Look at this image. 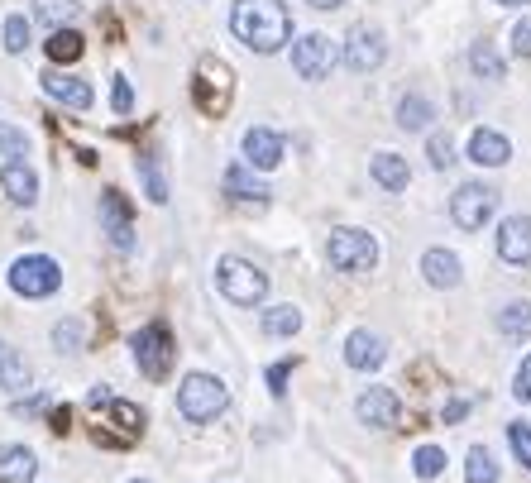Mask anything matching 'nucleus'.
<instances>
[{
  "label": "nucleus",
  "mask_w": 531,
  "mask_h": 483,
  "mask_svg": "<svg viewBox=\"0 0 531 483\" xmlns=\"http://www.w3.org/2000/svg\"><path fill=\"white\" fill-rule=\"evenodd\" d=\"M426 158H431V168H450V163H455V144H450V134H431Z\"/></svg>",
  "instance_id": "37"
},
{
  "label": "nucleus",
  "mask_w": 531,
  "mask_h": 483,
  "mask_svg": "<svg viewBox=\"0 0 531 483\" xmlns=\"http://www.w3.org/2000/svg\"><path fill=\"white\" fill-rule=\"evenodd\" d=\"M53 345H58L63 354L82 350V321H72V316H67V321H58V326H53Z\"/></svg>",
  "instance_id": "35"
},
{
  "label": "nucleus",
  "mask_w": 531,
  "mask_h": 483,
  "mask_svg": "<svg viewBox=\"0 0 531 483\" xmlns=\"http://www.w3.org/2000/svg\"><path fill=\"white\" fill-rule=\"evenodd\" d=\"M288 374H292V359H278V364L268 369V393H273V397L288 393Z\"/></svg>",
  "instance_id": "39"
},
{
  "label": "nucleus",
  "mask_w": 531,
  "mask_h": 483,
  "mask_svg": "<svg viewBox=\"0 0 531 483\" xmlns=\"http://www.w3.org/2000/svg\"><path fill=\"white\" fill-rule=\"evenodd\" d=\"M0 388H10V393L29 388V364H24V354L15 350V345H5V340H0Z\"/></svg>",
  "instance_id": "23"
},
{
  "label": "nucleus",
  "mask_w": 531,
  "mask_h": 483,
  "mask_svg": "<svg viewBox=\"0 0 531 483\" xmlns=\"http://www.w3.org/2000/svg\"><path fill=\"white\" fill-rule=\"evenodd\" d=\"M34 474H39L34 450H24V445H5L0 450V483H29Z\"/></svg>",
  "instance_id": "20"
},
{
  "label": "nucleus",
  "mask_w": 531,
  "mask_h": 483,
  "mask_svg": "<svg viewBox=\"0 0 531 483\" xmlns=\"http://www.w3.org/2000/svg\"><path fill=\"white\" fill-rule=\"evenodd\" d=\"M24 154H29L24 130H15V125H5V120H0V158H5V163H20Z\"/></svg>",
  "instance_id": "34"
},
{
  "label": "nucleus",
  "mask_w": 531,
  "mask_h": 483,
  "mask_svg": "<svg viewBox=\"0 0 531 483\" xmlns=\"http://www.w3.org/2000/svg\"><path fill=\"white\" fill-rule=\"evenodd\" d=\"M369 173L383 192H407V182H412V168H407V158L402 154H388V149H378L374 163H369Z\"/></svg>",
  "instance_id": "19"
},
{
  "label": "nucleus",
  "mask_w": 531,
  "mask_h": 483,
  "mask_svg": "<svg viewBox=\"0 0 531 483\" xmlns=\"http://www.w3.org/2000/svg\"><path fill=\"white\" fill-rule=\"evenodd\" d=\"M0 192L15 201V206H34L39 201V173L29 163H5L0 168Z\"/></svg>",
  "instance_id": "15"
},
{
  "label": "nucleus",
  "mask_w": 531,
  "mask_h": 483,
  "mask_svg": "<svg viewBox=\"0 0 531 483\" xmlns=\"http://www.w3.org/2000/svg\"><path fill=\"white\" fill-rule=\"evenodd\" d=\"M311 10H335V5H345V0H307Z\"/></svg>",
  "instance_id": "44"
},
{
  "label": "nucleus",
  "mask_w": 531,
  "mask_h": 483,
  "mask_svg": "<svg viewBox=\"0 0 531 483\" xmlns=\"http://www.w3.org/2000/svg\"><path fill=\"white\" fill-rule=\"evenodd\" d=\"M421 278L431 287H441V292L460 287V278H465L460 254H450V249H426V254H421Z\"/></svg>",
  "instance_id": "14"
},
{
  "label": "nucleus",
  "mask_w": 531,
  "mask_h": 483,
  "mask_svg": "<svg viewBox=\"0 0 531 483\" xmlns=\"http://www.w3.org/2000/svg\"><path fill=\"white\" fill-rule=\"evenodd\" d=\"M326 259H331L340 273H369L378 264V240L359 225H340L326 240Z\"/></svg>",
  "instance_id": "4"
},
{
  "label": "nucleus",
  "mask_w": 531,
  "mask_h": 483,
  "mask_svg": "<svg viewBox=\"0 0 531 483\" xmlns=\"http://www.w3.org/2000/svg\"><path fill=\"white\" fill-rule=\"evenodd\" d=\"M230 29L244 48L254 53H278L292 39V10L283 0H235L230 5Z\"/></svg>",
  "instance_id": "1"
},
{
  "label": "nucleus",
  "mask_w": 531,
  "mask_h": 483,
  "mask_svg": "<svg viewBox=\"0 0 531 483\" xmlns=\"http://www.w3.org/2000/svg\"><path fill=\"white\" fill-rule=\"evenodd\" d=\"M498 259L512 268L531 264V216H508L498 225Z\"/></svg>",
  "instance_id": "13"
},
{
  "label": "nucleus",
  "mask_w": 531,
  "mask_h": 483,
  "mask_svg": "<svg viewBox=\"0 0 531 483\" xmlns=\"http://www.w3.org/2000/svg\"><path fill=\"white\" fill-rule=\"evenodd\" d=\"M44 91L53 96V101H63V106L72 110H91V101H96V91L82 82V77H67V72H44Z\"/></svg>",
  "instance_id": "17"
},
{
  "label": "nucleus",
  "mask_w": 531,
  "mask_h": 483,
  "mask_svg": "<svg viewBox=\"0 0 531 483\" xmlns=\"http://www.w3.org/2000/svg\"><path fill=\"white\" fill-rule=\"evenodd\" d=\"M34 15H39L48 29H72V20H77V0H34Z\"/></svg>",
  "instance_id": "29"
},
{
  "label": "nucleus",
  "mask_w": 531,
  "mask_h": 483,
  "mask_svg": "<svg viewBox=\"0 0 531 483\" xmlns=\"http://www.w3.org/2000/svg\"><path fill=\"white\" fill-rule=\"evenodd\" d=\"M465 479L469 483H498V460H493L488 445H474L465 455Z\"/></svg>",
  "instance_id": "27"
},
{
  "label": "nucleus",
  "mask_w": 531,
  "mask_h": 483,
  "mask_svg": "<svg viewBox=\"0 0 531 483\" xmlns=\"http://www.w3.org/2000/svg\"><path fill=\"white\" fill-rule=\"evenodd\" d=\"M139 173H144V192H149V201L163 206V201H168V182H163V173H158V158L144 154L139 158Z\"/></svg>",
  "instance_id": "32"
},
{
  "label": "nucleus",
  "mask_w": 531,
  "mask_h": 483,
  "mask_svg": "<svg viewBox=\"0 0 531 483\" xmlns=\"http://www.w3.org/2000/svg\"><path fill=\"white\" fill-rule=\"evenodd\" d=\"M87 402H91V407H111V402H115V393L106 388V383H101V388H91V393H87Z\"/></svg>",
  "instance_id": "42"
},
{
  "label": "nucleus",
  "mask_w": 531,
  "mask_h": 483,
  "mask_svg": "<svg viewBox=\"0 0 531 483\" xmlns=\"http://www.w3.org/2000/svg\"><path fill=\"white\" fill-rule=\"evenodd\" d=\"M508 445H512V455L531 469V421H512V426H508Z\"/></svg>",
  "instance_id": "36"
},
{
  "label": "nucleus",
  "mask_w": 531,
  "mask_h": 483,
  "mask_svg": "<svg viewBox=\"0 0 531 483\" xmlns=\"http://www.w3.org/2000/svg\"><path fill=\"white\" fill-rule=\"evenodd\" d=\"M498 5H527V0H498Z\"/></svg>",
  "instance_id": "45"
},
{
  "label": "nucleus",
  "mask_w": 531,
  "mask_h": 483,
  "mask_svg": "<svg viewBox=\"0 0 531 483\" xmlns=\"http://www.w3.org/2000/svg\"><path fill=\"white\" fill-rule=\"evenodd\" d=\"M498 330L508 340H531V302H508L498 311Z\"/></svg>",
  "instance_id": "24"
},
{
  "label": "nucleus",
  "mask_w": 531,
  "mask_h": 483,
  "mask_svg": "<svg viewBox=\"0 0 531 483\" xmlns=\"http://www.w3.org/2000/svg\"><path fill=\"white\" fill-rule=\"evenodd\" d=\"M465 412H469V402H465V397H455V402L445 407V421H460V417H465Z\"/></svg>",
  "instance_id": "43"
},
{
  "label": "nucleus",
  "mask_w": 531,
  "mask_h": 483,
  "mask_svg": "<svg viewBox=\"0 0 531 483\" xmlns=\"http://www.w3.org/2000/svg\"><path fill=\"white\" fill-rule=\"evenodd\" d=\"M111 421H115V436L106 440V445H130V440L144 436V412H139L134 402H120V397H115V402H111Z\"/></svg>",
  "instance_id": "21"
},
{
  "label": "nucleus",
  "mask_w": 531,
  "mask_h": 483,
  "mask_svg": "<svg viewBox=\"0 0 531 483\" xmlns=\"http://www.w3.org/2000/svg\"><path fill=\"white\" fill-rule=\"evenodd\" d=\"M498 211V192L484 187V182H465V187H455V197H450V220L460 225V230H484L488 220Z\"/></svg>",
  "instance_id": "7"
},
{
  "label": "nucleus",
  "mask_w": 531,
  "mask_h": 483,
  "mask_svg": "<svg viewBox=\"0 0 531 483\" xmlns=\"http://www.w3.org/2000/svg\"><path fill=\"white\" fill-rule=\"evenodd\" d=\"M340 58H345L354 72H374V67L388 58V44H383V34H378V29L359 24L350 39H345V53H340Z\"/></svg>",
  "instance_id": "12"
},
{
  "label": "nucleus",
  "mask_w": 531,
  "mask_h": 483,
  "mask_svg": "<svg viewBox=\"0 0 531 483\" xmlns=\"http://www.w3.org/2000/svg\"><path fill=\"white\" fill-rule=\"evenodd\" d=\"M512 397L517 402H531V354L517 364V378H512Z\"/></svg>",
  "instance_id": "40"
},
{
  "label": "nucleus",
  "mask_w": 531,
  "mask_h": 483,
  "mask_svg": "<svg viewBox=\"0 0 531 483\" xmlns=\"http://www.w3.org/2000/svg\"><path fill=\"white\" fill-rule=\"evenodd\" d=\"M5 53H24V48L34 44V29H29V20L24 15H5Z\"/></svg>",
  "instance_id": "31"
},
{
  "label": "nucleus",
  "mask_w": 531,
  "mask_h": 483,
  "mask_svg": "<svg viewBox=\"0 0 531 483\" xmlns=\"http://www.w3.org/2000/svg\"><path fill=\"white\" fill-rule=\"evenodd\" d=\"M101 230H106L111 249H120V254L134 249V216H130V201L120 197V192L101 197Z\"/></svg>",
  "instance_id": "9"
},
{
  "label": "nucleus",
  "mask_w": 531,
  "mask_h": 483,
  "mask_svg": "<svg viewBox=\"0 0 531 483\" xmlns=\"http://www.w3.org/2000/svg\"><path fill=\"white\" fill-rule=\"evenodd\" d=\"M230 407V388H225L221 378L211 374H187L182 378V388H177V412L187 421H197V426H206V421H216Z\"/></svg>",
  "instance_id": "2"
},
{
  "label": "nucleus",
  "mask_w": 531,
  "mask_h": 483,
  "mask_svg": "<svg viewBox=\"0 0 531 483\" xmlns=\"http://www.w3.org/2000/svg\"><path fill=\"white\" fill-rule=\"evenodd\" d=\"M335 63H340V48H335V39H326V34H302V39L292 44V72L307 77V82L331 77Z\"/></svg>",
  "instance_id": "8"
},
{
  "label": "nucleus",
  "mask_w": 531,
  "mask_h": 483,
  "mask_svg": "<svg viewBox=\"0 0 531 483\" xmlns=\"http://www.w3.org/2000/svg\"><path fill=\"white\" fill-rule=\"evenodd\" d=\"M10 287L20 297H29V302L53 297L63 287V268H58V259H48V254H24V259L10 264Z\"/></svg>",
  "instance_id": "6"
},
{
  "label": "nucleus",
  "mask_w": 531,
  "mask_h": 483,
  "mask_svg": "<svg viewBox=\"0 0 531 483\" xmlns=\"http://www.w3.org/2000/svg\"><path fill=\"white\" fill-rule=\"evenodd\" d=\"M216 287H221L225 302H235V307H259V302L268 297V273L264 268H254L249 259L225 254L221 264H216Z\"/></svg>",
  "instance_id": "3"
},
{
  "label": "nucleus",
  "mask_w": 531,
  "mask_h": 483,
  "mask_svg": "<svg viewBox=\"0 0 531 483\" xmlns=\"http://www.w3.org/2000/svg\"><path fill=\"white\" fill-rule=\"evenodd\" d=\"M48 58H53V63H77V58H82V34H77V29H53V39H48Z\"/></svg>",
  "instance_id": "28"
},
{
  "label": "nucleus",
  "mask_w": 531,
  "mask_h": 483,
  "mask_svg": "<svg viewBox=\"0 0 531 483\" xmlns=\"http://www.w3.org/2000/svg\"><path fill=\"white\" fill-rule=\"evenodd\" d=\"M130 354H134V364H139V374L144 378H154V383H163L168 378V369H173V335H168V326H144V330H134V340H130Z\"/></svg>",
  "instance_id": "5"
},
{
  "label": "nucleus",
  "mask_w": 531,
  "mask_h": 483,
  "mask_svg": "<svg viewBox=\"0 0 531 483\" xmlns=\"http://www.w3.org/2000/svg\"><path fill=\"white\" fill-rule=\"evenodd\" d=\"M383 359H388V345L378 340L374 330H354L350 340H345V364H350V369H359V374L378 369Z\"/></svg>",
  "instance_id": "16"
},
{
  "label": "nucleus",
  "mask_w": 531,
  "mask_h": 483,
  "mask_svg": "<svg viewBox=\"0 0 531 483\" xmlns=\"http://www.w3.org/2000/svg\"><path fill=\"white\" fill-rule=\"evenodd\" d=\"M469 67H474L479 77H488V82L503 77V53L493 48V39H474V48H469Z\"/></svg>",
  "instance_id": "25"
},
{
  "label": "nucleus",
  "mask_w": 531,
  "mask_h": 483,
  "mask_svg": "<svg viewBox=\"0 0 531 483\" xmlns=\"http://www.w3.org/2000/svg\"><path fill=\"white\" fill-rule=\"evenodd\" d=\"M225 192H230L235 201H254V206H264L268 201V187L259 182V177H249V168H240V163L225 168Z\"/></svg>",
  "instance_id": "22"
},
{
  "label": "nucleus",
  "mask_w": 531,
  "mask_h": 483,
  "mask_svg": "<svg viewBox=\"0 0 531 483\" xmlns=\"http://www.w3.org/2000/svg\"><path fill=\"white\" fill-rule=\"evenodd\" d=\"M288 154V144H283V134L278 130H264V125H254V130L244 134V163L249 168H259V173H273L278 163Z\"/></svg>",
  "instance_id": "10"
},
{
  "label": "nucleus",
  "mask_w": 531,
  "mask_h": 483,
  "mask_svg": "<svg viewBox=\"0 0 531 483\" xmlns=\"http://www.w3.org/2000/svg\"><path fill=\"white\" fill-rule=\"evenodd\" d=\"M508 39H512V53H517V58H527V63H531V20H517V24H512V34H508Z\"/></svg>",
  "instance_id": "38"
},
{
  "label": "nucleus",
  "mask_w": 531,
  "mask_h": 483,
  "mask_svg": "<svg viewBox=\"0 0 531 483\" xmlns=\"http://www.w3.org/2000/svg\"><path fill=\"white\" fill-rule=\"evenodd\" d=\"M431 115H436V110H431V101H426V96H417V91L398 101V125H402V130H426V125H431Z\"/></svg>",
  "instance_id": "26"
},
{
  "label": "nucleus",
  "mask_w": 531,
  "mask_h": 483,
  "mask_svg": "<svg viewBox=\"0 0 531 483\" xmlns=\"http://www.w3.org/2000/svg\"><path fill=\"white\" fill-rule=\"evenodd\" d=\"M469 158H474L479 168H503V163L512 158L508 134H498V130H474V134H469Z\"/></svg>",
  "instance_id": "18"
},
{
  "label": "nucleus",
  "mask_w": 531,
  "mask_h": 483,
  "mask_svg": "<svg viewBox=\"0 0 531 483\" xmlns=\"http://www.w3.org/2000/svg\"><path fill=\"white\" fill-rule=\"evenodd\" d=\"M111 106L120 110V115H130V106H134V91H130V82L125 77H115V91H111Z\"/></svg>",
  "instance_id": "41"
},
{
  "label": "nucleus",
  "mask_w": 531,
  "mask_h": 483,
  "mask_svg": "<svg viewBox=\"0 0 531 483\" xmlns=\"http://www.w3.org/2000/svg\"><path fill=\"white\" fill-rule=\"evenodd\" d=\"M354 412H359V421H364V426L388 431V426H398L402 402H398V393H393V388H369V393H359Z\"/></svg>",
  "instance_id": "11"
},
{
  "label": "nucleus",
  "mask_w": 531,
  "mask_h": 483,
  "mask_svg": "<svg viewBox=\"0 0 531 483\" xmlns=\"http://www.w3.org/2000/svg\"><path fill=\"white\" fill-rule=\"evenodd\" d=\"M412 469H417V479H436V474H445V450L441 445H421L417 455H412Z\"/></svg>",
  "instance_id": "33"
},
{
  "label": "nucleus",
  "mask_w": 531,
  "mask_h": 483,
  "mask_svg": "<svg viewBox=\"0 0 531 483\" xmlns=\"http://www.w3.org/2000/svg\"><path fill=\"white\" fill-rule=\"evenodd\" d=\"M264 330L268 335H278V340H292V335L302 330V311L297 307H268L264 311Z\"/></svg>",
  "instance_id": "30"
},
{
  "label": "nucleus",
  "mask_w": 531,
  "mask_h": 483,
  "mask_svg": "<svg viewBox=\"0 0 531 483\" xmlns=\"http://www.w3.org/2000/svg\"><path fill=\"white\" fill-rule=\"evenodd\" d=\"M134 483H149V479H134Z\"/></svg>",
  "instance_id": "46"
}]
</instances>
